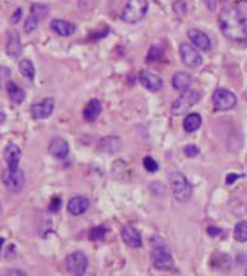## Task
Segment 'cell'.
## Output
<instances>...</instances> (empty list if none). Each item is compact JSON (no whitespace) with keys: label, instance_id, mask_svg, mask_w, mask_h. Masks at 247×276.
<instances>
[{"label":"cell","instance_id":"obj_8","mask_svg":"<svg viewBox=\"0 0 247 276\" xmlns=\"http://www.w3.org/2000/svg\"><path fill=\"white\" fill-rule=\"evenodd\" d=\"M153 266L158 269V270H169L173 267L175 262H173V257L169 253V250L163 246H158L153 249Z\"/></svg>","mask_w":247,"mask_h":276},{"label":"cell","instance_id":"obj_4","mask_svg":"<svg viewBox=\"0 0 247 276\" xmlns=\"http://www.w3.org/2000/svg\"><path fill=\"white\" fill-rule=\"evenodd\" d=\"M200 100H201V93L194 91V90L185 91L173 101L171 108L172 116H182L191 107L195 106Z\"/></svg>","mask_w":247,"mask_h":276},{"label":"cell","instance_id":"obj_23","mask_svg":"<svg viewBox=\"0 0 247 276\" xmlns=\"http://www.w3.org/2000/svg\"><path fill=\"white\" fill-rule=\"evenodd\" d=\"M6 88H8V93H9V97L12 98V101H15V103H22L23 100H25V91L19 88L16 83H13V81H9L8 85H6Z\"/></svg>","mask_w":247,"mask_h":276},{"label":"cell","instance_id":"obj_28","mask_svg":"<svg viewBox=\"0 0 247 276\" xmlns=\"http://www.w3.org/2000/svg\"><path fill=\"white\" fill-rule=\"evenodd\" d=\"M162 57V51L158 48V46H152L151 51L148 53V58H146V61L148 63H155V61H158V60H161Z\"/></svg>","mask_w":247,"mask_h":276},{"label":"cell","instance_id":"obj_16","mask_svg":"<svg viewBox=\"0 0 247 276\" xmlns=\"http://www.w3.org/2000/svg\"><path fill=\"white\" fill-rule=\"evenodd\" d=\"M88 207H90L88 198L83 197V195H76L68 202V212L73 215H81L88 210Z\"/></svg>","mask_w":247,"mask_h":276},{"label":"cell","instance_id":"obj_34","mask_svg":"<svg viewBox=\"0 0 247 276\" xmlns=\"http://www.w3.org/2000/svg\"><path fill=\"white\" fill-rule=\"evenodd\" d=\"M5 276H26V272H23L21 269H9L6 270Z\"/></svg>","mask_w":247,"mask_h":276},{"label":"cell","instance_id":"obj_9","mask_svg":"<svg viewBox=\"0 0 247 276\" xmlns=\"http://www.w3.org/2000/svg\"><path fill=\"white\" fill-rule=\"evenodd\" d=\"M179 53H181V60L188 68H198L203 64V57L198 52L197 48H194L190 43H181L179 46Z\"/></svg>","mask_w":247,"mask_h":276},{"label":"cell","instance_id":"obj_20","mask_svg":"<svg viewBox=\"0 0 247 276\" xmlns=\"http://www.w3.org/2000/svg\"><path fill=\"white\" fill-rule=\"evenodd\" d=\"M98 149L101 152H106V153H116L121 149V142L116 136H107V138H103L100 140Z\"/></svg>","mask_w":247,"mask_h":276},{"label":"cell","instance_id":"obj_24","mask_svg":"<svg viewBox=\"0 0 247 276\" xmlns=\"http://www.w3.org/2000/svg\"><path fill=\"white\" fill-rule=\"evenodd\" d=\"M19 71H21V74L25 78H28L29 81H33V78H35V67H33V64L29 60H22L21 63H19Z\"/></svg>","mask_w":247,"mask_h":276},{"label":"cell","instance_id":"obj_1","mask_svg":"<svg viewBox=\"0 0 247 276\" xmlns=\"http://www.w3.org/2000/svg\"><path fill=\"white\" fill-rule=\"evenodd\" d=\"M218 25L223 35L236 42L247 39V19L244 13L236 6H228L220 13Z\"/></svg>","mask_w":247,"mask_h":276},{"label":"cell","instance_id":"obj_10","mask_svg":"<svg viewBox=\"0 0 247 276\" xmlns=\"http://www.w3.org/2000/svg\"><path fill=\"white\" fill-rule=\"evenodd\" d=\"M139 81L145 88H148L149 91H153V93L159 91V90H162V87H163V81H162L161 77L158 74H155V73L146 71V70L140 71Z\"/></svg>","mask_w":247,"mask_h":276},{"label":"cell","instance_id":"obj_18","mask_svg":"<svg viewBox=\"0 0 247 276\" xmlns=\"http://www.w3.org/2000/svg\"><path fill=\"white\" fill-rule=\"evenodd\" d=\"M193 84V77L188 74V73H175L172 77V87L176 90V91H181L185 93L190 90V87Z\"/></svg>","mask_w":247,"mask_h":276},{"label":"cell","instance_id":"obj_25","mask_svg":"<svg viewBox=\"0 0 247 276\" xmlns=\"http://www.w3.org/2000/svg\"><path fill=\"white\" fill-rule=\"evenodd\" d=\"M234 239L240 243H244L247 242V222H238L234 227Z\"/></svg>","mask_w":247,"mask_h":276},{"label":"cell","instance_id":"obj_22","mask_svg":"<svg viewBox=\"0 0 247 276\" xmlns=\"http://www.w3.org/2000/svg\"><path fill=\"white\" fill-rule=\"evenodd\" d=\"M201 123H203L201 116L198 113H191L183 120V129H185V132L193 133V132H197L198 129L201 128Z\"/></svg>","mask_w":247,"mask_h":276},{"label":"cell","instance_id":"obj_2","mask_svg":"<svg viewBox=\"0 0 247 276\" xmlns=\"http://www.w3.org/2000/svg\"><path fill=\"white\" fill-rule=\"evenodd\" d=\"M148 9H149L148 0H129L121 13V21L132 25L138 23L146 16Z\"/></svg>","mask_w":247,"mask_h":276},{"label":"cell","instance_id":"obj_36","mask_svg":"<svg viewBox=\"0 0 247 276\" xmlns=\"http://www.w3.org/2000/svg\"><path fill=\"white\" fill-rule=\"evenodd\" d=\"M207 233L210 234V236H220V234H221V230H220L218 227H213V226H210V227L207 229Z\"/></svg>","mask_w":247,"mask_h":276},{"label":"cell","instance_id":"obj_29","mask_svg":"<svg viewBox=\"0 0 247 276\" xmlns=\"http://www.w3.org/2000/svg\"><path fill=\"white\" fill-rule=\"evenodd\" d=\"M106 232H107V229H106L104 226H100V227H96V229L91 230L90 237H91L93 240H100V239H103V237L106 236Z\"/></svg>","mask_w":247,"mask_h":276},{"label":"cell","instance_id":"obj_5","mask_svg":"<svg viewBox=\"0 0 247 276\" xmlns=\"http://www.w3.org/2000/svg\"><path fill=\"white\" fill-rule=\"evenodd\" d=\"M2 181L5 188L9 192H19L25 185V172L19 168L18 170L6 168L3 171Z\"/></svg>","mask_w":247,"mask_h":276},{"label":"cell","instance_id":"obj_19","mask_svg":"<svg viewBox=\"0 0 247 276\" xmlns=\"http://www.w3.org/2000/svg\"><path fill=\"white\" fill-rule=\"evenodd\" d=\"M6 52L12 58H18L22 52V43L21 36L18 32H9L8 36V42H6Z\"/></svg>","mask_w":247,"mask_h":276},{"label":"cell","instance_id":"obj_35","mask_svg":"<svg viewBox=\"0 0 247 276\" xmlns=\"http://www.w3.org/2000/svg\"><path fill=\"white\" fill-rule=\"evenodd\" d=\"M22 18V8H18L16 11H15V13L12 15V23H18V22L21 21Z\"/></svg>","mask_w":247,"mask_h":276},{"label":"cell","instance_id":"obj_31","mask_svg":"<svg viewBox=\"0 0 247 276\" xmlns=\"http://www.w3.org/2000/svg\"><path fill=\"white\" fill-rule=\"evenodd\" d=\"M183 153H185V156H188V158H194V156L200 155V148L195 146V145H187V146L183 148Z\"/></svg>","mask_w":247,"mask_h":276},{"label":"cell","instance_id":"obj_11","mask_svg":"<svg viewBox=\"0 0 247 276\" xmlns=\"http://www.w3.org/2000/svg\"><path fill=\"white\" fill-rule=\"evenodd\" d=\"M188 38L190 41L194 43V46H197V49H201V51H210L211 49V41L208 38V35L200 29H190L188 31Z\"/></svg>","mask_w":247,"mask_h":276},{"label":"cell","instance_id":"obj_32","mask_svg":"<svg viewBox=\"0 0 247 276\" xmlns=\"http://www.w3.org/2000/svg\"><path fill=\"white\" fill-rule=\"evenodd\" d=\"M59 207H61V198L59 197H54L51 200V204H49V211L58 212L59 211Z\"/></svg>","mask_w":247,"mask_h":276},{"label":"cell","instance_id":"obj_15","mask_svg":"<svg viewBox=\"0 0 247 276\" xmlns=\"http://www.w3.org/2000/svg\"><path fill=\"white\" fill-rule=\"evenodd\" d=\"M49 152L56 159H64L70 153V145L63 138H54L49 143Z\"/></svg>","mask_w":247,"mask_h":276},{"label":"cell","instance_id":"obj_26","mask_svg":"<svg viewBox=\"0 0 247 276\" xmlns=\"http://www.w3.org/2000/svg\"><path fill=\"white\" fill-rule=\"evenodd\" d=\"M38 28V16L36 15H31L23 25V29L26 33H32L35 29Z\"/></svg>","mask_w":247,"mask_h":276},{"label":"cell","instance_id":"obj_33","mask_svg":"<svg viewBox=\"0 0 247 276\" xmlns=\"http://www.w3.org/2000/svg\"><path fill=\"white\" fill-rule=\"evenodd\" d=\"M241 177H244V174H243V175H238V174H228L226 178V184L227 185H233V184L236 182V180L241 178Z\"/></svg>","mask_w":247,"mask_h":276},{"label":"cell","instance_id":"obj_13","mask_svg":"<svg viewBox=\"0 0 247 276\" xmlns=\"http://www.w3.org/2000/svg\"><path fill=\"white\" fill-rule=\"evenodd\" d=\"M21 158V148H19L16 143H9V145L5 148V160H6V163H8V168H11V170H18V168H19Z\"/></svg>","mask_w":247,"mask_h":276},{"label":"cell","instance_id":"obj_17","mask_svg":"<svg viewBox=\"0 0 247 276\" xmlns=\"http://www.w3.org/2000/svg\"><path fill=\"white\" fill-rule=\"evenodd\" d=\"M51 29L54 31L55 33H58L59 36H73L76 33V25L71 23V22L63 21V19H55V21L51 22Z\"/></svg>","mask_w":247,"mask_h":276},{"label":"cell","instance_id":"obj_7","mask_svg":"<svg viewBox=\"0 0 247 276\" xmlns=\"http://www.w3.org/2000/svg\"><path fill=\"white\" fill-rule=\"evenodd\" d=\"M68 272L74 276H83L88 267V259L83 252H74L67 259Z\"/></svg>","mask_w":247,"mask_h":276},{"label":"cell","instance_id":"obj_37","mask_svg":"<svg viewBox=\"0 0 247 276\" xmlns=\"http://www.w3.org/2000/svg\"><path fill=\"white\" fill-rule=\"evenodd\" d=\"M244 276H247V270H246V275H244Z\"/></svg>","mask_w":247,"mask_h":276},{"label":"cell","instance_id":"obj_6","mask_svg":"<svg viewBox=\"0 0 247 276\" xmlns=\"http://www.w3.org/2000/svg\"><path fill=\"white\" fill-rule=\"evenodd\" d=\"M213 104L218 112H228L237 104V97L227 88H217L213 94Z\"/></svg>","mask_w":247,"mask_h":276},{"label":"cell","instance_id":"obj_30","mask_svg":"<svg viewBox=\"0 0 247 276\" xmlns=\"http://www.w3.org/2000/svg\"><path fill=\"white\" fill-rule=\"evenodd\" d=\"M143 167H145V170L149 171V172H156L158 171V163L155 162V159L153 158H151V156H146L145 159H143Z\"/></svg>","mask_w":247,"mask_h":276},{"label":"cell","instance_id":"obj_27","mask_svg":"<svg viewBox=\"0 0 247 276\" xmlns=\"http://www.w3.org/2000/svg\"><path fill=\"white\" fill-rule=\"evenodd\" d=\"M173 12L178 15V16H185L188 13V6L185 3V0H176L173 3Z\"/></svg>","mask_w":247,"mask_h":276},{"label":"cell","instance_id":"obj_14","mask_svg":"<svg viewBox=\"0 0 247 276\" xmlns=\"http://www.w3.org/2000/svg\"><path fill=\"white\" fill-rule=\"evenodd\" d=\"M121 239L123 242L128 244L129 247H140L142 246V236L138 229H135L133 226H125L121 229Z\"/></svg>","mask_w":247,"mask_h":276},{"label":"cell","instance_id":"obj_3","mask_svg":"<svg viewBox=\"0 0 247 276\" xmlns=\"http://www.w3.org/2000/svg\"><path fill=\"white\" fill-rule=\"evenodd\" d=\"M171 188L175 200L179 202L188 201L193 195V185L181 172H173L171 175Z\"/></svg>","mask_w":247,"mask_h":276},{"label":"cell","instance_id":"obj_21","mask_svg":"<svg viewBox=\"0 0 247 276\" xmlns=\"http://www.w3.org/2000/svg\"><path fill=\"white\" fill-rule=\"evenodd\" d=\"M101 110H103L101 103L97 98H93V100L88 101V104L84 108V119L87 122H94L101 115Z\"/></svg>","mask_w":247,"mask_h":276},{"label":"cell","instance_id":"obj_12","mask_svg":"<svg viewBox=\"0 0 247 276\" xmlns=\"http://www.w3.org/2000/svg\"><path fill=\"white\" fill-rule=\"evenodd\" d=\"M55 107L54 98H45L41 103H36L31 107V112H32V116L35 119H46L52 115Z\"/></svg>","mask_w":247,"mask_h":276}]
</instances>
